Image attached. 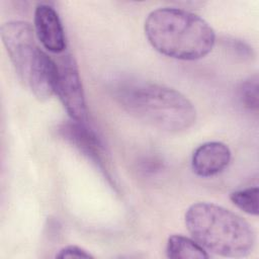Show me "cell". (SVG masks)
Masks as SVG:
<instances>
[{
  "label": "cell",
  "mask_w": 259,
  "mask_h": 259,
  "mask_svg": "<svg viewBox=\"0 0 259 259\" xmlns=\"http://www.w3.org/2000/svg\"><path fill=\"white\" fill-rule=\"evenodd\" d=\"M144 28L149 42L156 51L183 61L205 57L215 42L214 30L203 18L179 8L153 10Z\"/></svg>",
  "instance_id": "obj_1"
},
{
  "label": "cell",
  "mask_w": 259,
  "mask_h": 259,
  "mask_svg": "<svg viewBox=\"0 0 259 259\" xmlns=\"http://www.w3.org/2000/svg\"><path fill=\"white\" fill-rule=\"evenodd\" d=\"M115 96L132 115L166 132H182L196 119L192 102L179 91L164 85L126 81L116 87Z\"/></svg>",
  "instance_id": "obj_2"
},
{
  "label": "cell",
  "mask_w": 259,
  "mask_h": 259,
  "mask_svg": "<svg viewBox=\"0 0 259 259\" xmlns=\"http://www.w3.org/2000/svg\"><path fill=\"white\" fill-rule=\"evenodd\" d=\"M185 225L200 246L230 258L248 256L255 245L252 226L239 214L211 202H196L185 212Z\"/></svg>",
  "instance_id": "obj_3"
},
{
  "label": "cell",
  "mask_w": 259,
  "mask_h": 259,
  "mask_svg": "<svg viewBox=\"0 0 259 259\" xmlns=\"http://www.w3.org/2000/svg\"><path fill=\"white\" fill-rule=\"evenodd\" d=\"M0 33L23 85L40 100L51 97L55 93L57 63L37 46L32 26L25 21L13 20L4 23Z\"/></svg>",
  "instance_id": "obj_4"
},
{
  "label": "cell",
  "mask_w": 259,
  "mask_h": 259,
  "mask_svg": "<svg viewBox=\"0 0 259 259\" xmlns=\"http://www.w3.org/2000/svg\"><path fill=\"white\" fill-rule=\"evenodd\" d=\"M55 93L71 119L86 121L87 108L79 70L74 58L69 54L57 63Z\"/></svg>",
  "instance_id": "obj_5"
},
{
  "label": "cell",
  "mask_w": 259,
  "mask_h": 259,
  "mask_svg": "<svg viewBox=\"0 0 259 259\" xmlns=\"http://www.w3.org/2000/svg\"><path fill=\"white\" fill-rule=\"evenodd\" d=\"M59 134L98 167L103 170L106 169L107 157L103 144L96 133L87 125L86 121L73 119L67 121L60 126Z\"/></svg>",
  "instance_id": "obj_6"
},
{
  "label": "cell",
  "mask_w": 259,
  "mask_h": 259,
  "mask_svg": "<svg viewBox=\"0 0 259 259\" xmlns=\"http://www.w3.org/2000/svg\"><path fill=\"white\" fill-rule=\"evenodd\" d=\"M34 32L49 52L60 54L66 49V38L61 19L48 4H39L34 10Z\"/></svg>",
  "instance_id": "obj_7"
},
{
  "label": "cell",
  "mask_w": 259,
  "mask_h": 259,
  "mask_svg": "<svg viewBox=\"0 0 259 259\" xmlns=\"http://www.w3.org/2000/svg\"><path fill=\"white\" fill-rule=\"evenodd\" d=\"M231 150L222 142H206L195 149L191 168L200 177H211L223 172L231 161Z\"/></svg>",
  "instance_id": "obj_8"
},
{
  "label": "cell",
  "mask_w": 259,
  "mask_h": 259,
  "mask_svg": "<svg viewBox=\"0 0 259 259\" xmlns=\"http://www.w3.org/2000/svg\"><path fill=\"white\" fill-rule=\"evenodd\" d=\"M166 256L171 259H207L209 255L195 240L181 235L168 238Z\"/></svg>",
  "instance_id": "obj_9"
},
{
  "label": "cell",
  "mask_w": 259,
  "mask_h": 259,
  "mask_svg": "<svg viewBox=\"0 0 259 259\" xmlns=\"http://www.w3.org/2000/svg\"><path fill=\"white\" fill-rule=\"evenodd\" d=\"M258 187H248L245 189H240L231 192V201L244 212L251 215H258Z\"/></svg>",
  "instance_id": "obj_10"
},
{
  "label": "cell",
  "mask_w": 259,
  "mask_h": 259,
  "mask_svg": "<svg viewBox=\"0 0 259 259\" xmlns=\"http://www.w3.org/2000/svg\"><path fill=\"white\" fill-rule=\"evenodd\" d=\"M258 76L254 75L245 80L239 88V97L243 105L250 110H257L259 105Z\"/></svg>",
  "instance_id": "obj_11"
},
{
  "label": "cell",
  "mask_w": 259,
  "mask_h": 259,
  "mask_svg": "<svg viewBox=\"0 0 259 259\" xmlns=\"http://www.w3.org/2000/svg\"><path fill=\"white\" fill-rule=\"evenodd\" d=\"M57 258H92L93 256L86 251L85 249L75 246V245H69L64 248H62L59 253L56 255Z\"/></svg>",
  "instance_id": "obj_12"
}]
</instances>
